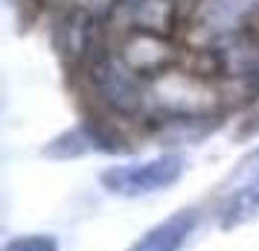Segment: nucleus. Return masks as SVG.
<instances>
[{
	"instance_id": "nucleus-1",
	"label": "nucleus",
	"mask_w": 259,
	"mask_h": 251,
	"mask_svg": "<svg viewBox=\"0 0 259 251\" xmlns=\"http://www.w3.org/2000/svg\"><path fill=\"white\" fill-rule=\"evenodd\" d=\"M91 91L108 114L119 120H137L149 111V82L119 59V53L105 50L84 70Z\"/></svg>"
},
{
	"instance_id": "nucleus-2",
	"label": "nucleus",
	"mask_w": 259,
	"mask_h": 251,
	"mask_svg": "<svg viewBox=\"0 0 259 251\" xmlns=\"http://www.w3.org/2000/svg\"><path fill=\"white\" fill-rule=\"evenodd\" d=\"M187 172V158L181 152H160L140 161H117L99 172V184L119 199H146L175 187Z\"/></svg>"
},
{
	"instance_id": "nucleus-3",
	"label": "nucleus",
	"mask_w": 259,
	"mask_h": 251,
	"mask_svg": "<svg viewBox=\"0 0 259 251\" xmlns=\"http://www.w3.org/2000/svg\"><path fill=\"white\" fill-rule=\"evenodd\" d=\"M53 47L67 70H88L99 53H105V24L88 6H70L53 24Z\"/></svg>"
},
{
	"instance_id": "nucleus-4",
	"label": "nucleus",
	"mask_w": 259,
	"mask_h": 251,
	"mask_svg": "<svg viewBox=\"0 0 259 251\" xmlns=\"http://www.w3.org/2000/svg\"><path fill=\"white\" fill-rule=\"evenodd\" d=\"M131 144L117 132L105 126L102 120H82L70 129L56 134L53 140L44 144L41 155L50 161H73L84 155H128Z\"/></svg>"
},
{
	"instance_id": "nucleus-5",
	"label": "nucleus",
	"mask_w": 259,
	"mask_h": 251,
	"mask_svg": "<svg viewBox=\"0 0 259 251\" xmlns=\"http://www.w3.org/2000/svg\"><path fill=\"white\" fill-rule=\"evenodd\" d=\"M259 21V0H201L189 24L201 29L207 41L222 44L227 38L245 32Z\"/></svg>"
},
{
	"instance_id": "nucleus-6",
	"label": "nucleus",
	"mask_w": 259,
	"mask_h": 251,
	"mask_svg": "<svg viewBox=\"0 0 259 251\" xmlns=\"http://www.w3.org/2000/svg\"><path fill=\"white\" fill-rule=\"evenodd\" d=\"M117 53H119V59L125 61L134 73H140L146 82H152L160 73L181 64V56L172 47V38L146 35V32H134V29L125 32Z\"/></svg>"
},
{
	"instance_id": "nucleus-7",
	"label": "nucleus",
	"mask_w": 259,
	"mask_h": 251,
	"mask_svg": "<svg viewBox=\"0 0 259 251\" xmlns=\"http://www.w3.org/2000/svg\"><path fill=\"white\" fill-rule=\"evenodd\" d=\"M195 228H198V210L181 207L166 219H160L157 225H152L149 231H143L125 251H181L195 234Z\"/></svg>"
},
{
	"instance_id": "nucleus-8",
	"label": "nucleus",
	"mask_w": 259,
	"mask_h": 251,
	"mask_svg": "<svg viewBox=\"0 0 259 251\" xmlns=\"http://www.w3.org/2000/svg\"><path fill=\"white\" fill-rule=\"evenodd\" d=\"M128 29L157 38H172L181 26V0H128Z\"/></svg>"
},
{
	"instance_id": "nucleus-9",
	"label": "nucleus",
	"mask_w": 259,
	"mask_h": 251,
	"mask_svg": "<svg viewBox=\"0 0 259 251\" xmlns=\"http://www.w3.org/2000/svg\"><path fill=\"white\" fill-rule=\"evenodd\" d=\"M256 216H259V187L250 181V184L233 190L224 199L222 210H219V225H222V231H233V228L245 225Z\"/></svg>"
},
{
	"instance_id": "nucleus-10",
	"label": "nucleus",
	"mask_w": 259,
	"mask_h": 251,
	"mask_svg": "<svg viewBox=\"0 0 259 251\" xmlns=\"http://www.w3.org/2000/svg\"><path fill=\"white\" fill-rule=\"evenodd\" d=\"M0 251H59V237L56 234H44V231L18 234V237L6 239Z\"/></svg>"
},
{
	"instance_id": "nucleus-11",
	"label": "nucleus",
	"mask_w": 259,
	"mask_h": 251,
	"mask_svg": "<svg viewBox=\"0 0 259 251\" xmlns=\"http://www.w3.org/2000/svg\"><path fill=\"white\" fill-rule=\"evenodd\" d=\"M114 3H117V6H125V3H128V0H114Z\"/></svg>"
},
{
	"instance_id": "nucleus-12",
	"label": "nucleus",
	"mask_w": 259,
	"mask_h": 251,
	"mask_svg": "<svg viewBox=\"0 0 259 251\" xmlns=\"http://www.w3.org/2000/svg\"><path fill=\"white\" fill-rule=\"evenodd\" d=\"M253 184H256V187H259V172H256V175H253Z\"/></svg>"
},
{
	"instance_id": "nucleus-13",
	"label": "nucleus",
	"mask_w": 259,
	"mask_h": 251,
	"mask_svg": "<svg viewBox=\"0 0 259 251\" xmlns=\"http://www.w3.org/2000/svg\"><path fill=\"white\" fill-rule=\"evenodd\" d=\"M9 3H15V0H9Z\"/></svg>"
}]
</instances>
